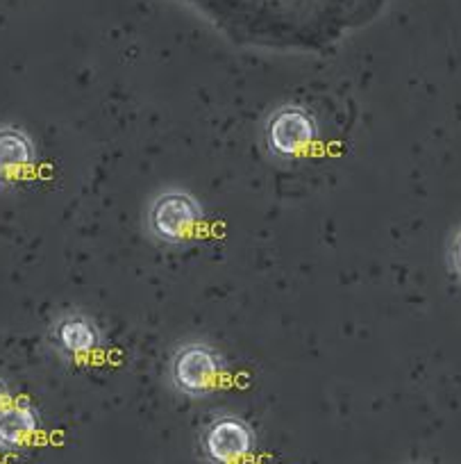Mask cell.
Masks as SVG:
<instances>
[{
  "instance_id": "obj_1",
  "label": "cell",
  "mask_w": 461,
  "mask_h": 464,
  "mask_svg": "<svg viewBox=\"0 0 461 464\" xmlns=\"http://www.w3.org/2000/svg\"><path fill=\"white\" fill-rule=\"evenodd\" d=\"M205 209L200 200L187 189H164L148 205L146 227L152 239L164 246H189L203 227Z\"/></svg>"
},
{
  "instance_id": "obj_2",
  "label": "cell",
  "mask_w": 461,
  "mask_h": 464,
  "mask_svg": "<svg viewBox=\"0 0 461 464\" xmlns=\"http://www.w3.org/2000/svg\"><path fill=\"white\" fill-rule=\"evenodd\" d=\"M226 373V358L207 342H187L176 348L168 362V378L176 392L189 399L212 394Z\"/></svg>"
},
{
  "instance_id": "obj_3",
  "label": "cell",
  "mask_w": 461,
  "mask_h": 464,
  "mask_svg": "<svg viewBox=\"0 0 461 464\" xmlns=\"http://www.w3.org/2000/svg\"><path fill=\"white\" fill-rule=\"evenodd\" d=\"M319 140V123L310 110L284 102L268 114L264 123V144L277 160H295Z\"/></svg>"
},
{
  "instance_id": "obj_4",
  "label": "cell",
  "mask_w": 461,
  "mask_h": 464,
  "mask_svg": "<svg viewBox=\"0 0 461 464\" xmlns=\"http://www.w3.org/2000/svg\"><path fill=\"white\" fill-rule=\"evenodd\" d=\"M255 430L245 419L221 414L203 428L200 450L212 464H241L255 450Z\"/></svg>"
},
{
  "instance_id": "obj_5",
  "label": "cell",
  "mask_w": 461,
  "mask_h": 464,
  "mask_svg": "<svg viewBox=\"0 0 461 464\" xmlns=\"http://www.w3.org/2000/svg\"><path fill=\"white\" fill-rule=\"evenodd\" d=\"M37 167L33 137L16 126H0V191L24 185Z\"/></svg>"
},
{
  "instance_id": "obj_6",
  "label": "cell",
  "mask_w": 461,
  "mask_h": 464,
  "mask_svg": "<svg viewBox=\"0 0 461 464\" xmlns=\"http://www.w3.org/2000/svg\"><path fill=\"white\" fill-rule=\"evenodd\" d=\"M51 343L62 358L84 360L102 343V330L84 312H64L51 325Z\"/></svg>"
},
{
  "instance_id": "obj_7",
  "label": "cell",
  "mask_w": 461,
  "mask_h": 464,
  "mask_svg": "<svg viewBox=\"0 0 461 464\" xmlns=\"http://www.w3.org/2000/svg\"><path fill=\"white\" fill-rule=\"evenodd\" d=\"M39 430L37 410L24 401H10L0 408V446L21 449Z\"/></svg>"
},
{
  "instance_id": "obj_8",
  "label": "cell",
  "mask_w": 461,
  "mask_h": 464,
  "mask_svg": "<svg viewBox=\"0 0 461 464\" xmlns=\"http://www.w3.org/2000/svg\"><path fill=\"white\" fill-rule=\"evenodd\" d=\"M447 257H450V266L455 271L456 278L461 280V230L456 232L455 239L450 244V251H447Z\"/></svg>"
},
{
  "instance_id": "obj_9",
  "label": "cell",
  "mask_w": 461,
  "mask_h": 464,
  "mask_svg": "<svg viewBox=\"0 0 461 464\" xmlns=\"http://www.w3.org/2000/svg\"><path fill=\"white\" fill-rule=\"evenodd\" d=\"M10 401H12L10 390H7L5 381H3V378H0V408H3V405H5V403H10Z\"/></svg>"
}]
</instances>
